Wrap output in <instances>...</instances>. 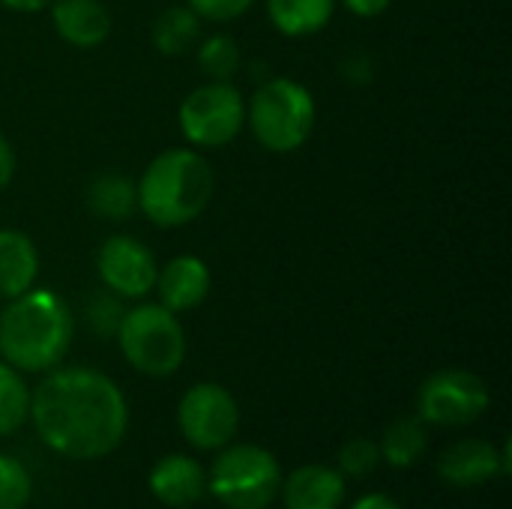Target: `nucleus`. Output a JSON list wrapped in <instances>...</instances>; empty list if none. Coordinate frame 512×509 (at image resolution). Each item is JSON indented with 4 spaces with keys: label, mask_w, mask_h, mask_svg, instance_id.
<instances>
[{
    "label": "nucleus",
    "mask_w": 512,
    "mask_h": 509,
    "mask_svg": "<svg viewBox=\"0 0 512 509\" xmlns=\"http://www.w3.org/2000/svg\"><path fill=\"white\" fill-rule=\"evenodd\" d=\"M30 420L48 450L90 462L114 453L129 429L120 387L84 366L51 369L30 393Z\"/></svg>",
    "instance_id": "nucleus-1"
},
{
    "label": "nucleus",
    "mask_w": 512,
    "mask_h": 509,
    "mask_svg": "<svg viewBox=\"0 0 512 509\" xmlns=\"http://www.w3.org/2000/svg\"><path fill=\"white\" fill-rule=\"evenodd\" d=\"M75 336L69 303L51 288H30L0 312V357L18 372H51Z\"/></svg>",
    "instance_id": "nucleus-2"
},
{
    "label": "nucleus",
    "mask_w": 512,
    "mask_h": 509,
    "mask_svg": "<svg viewBox=\"0 0 512 509\" xmlns=\"http://www.w3.org/2000/svg\"><path fill=\"white\" fill-rule=\"evenodd\" d=\"M135 192L138 210L156 228H183L210 207L216 177L198 150L171 147L147 162Z\"/></svg>",
    "instance_id": "nucleus-3"
},
{
    "label": "nucleus",
    "mask_w": 512,
    "mask_h": 509,
    "mask_svg": "<svg viewBox=\"0 0 512 509\" xmlns=\"http://www.w3.org/2000/svg\"><path fill=\"white\" fill-rule=\"evenodd\" d=\"M315 120V96L294 78H270L246 102V123L255 141L270 153L300 150L312 138Z\"/></svg>",
    "instance_id": "nucleus-4"
},
{
    "label": "nucleus",
    "mask_w": 512,
    "mask_h": 509,
    "mask_svg": "<svg viewBox=\"0 0 512 509\" xmlns=\"http://www.w3.org/2000/svg\"><path fill=\"white\" fill-rule=\"evenodd\" d=\"M117 342L132 369L150 378L174 375L186 360V333L177 312L162 303H141L123 312L117 327Z\"/></svg>",
    "instance_id": "nucleus-5"
},
{
    "label": "nucleus",
    "mask_w": 512,
    "mask_h": 509,
    "mask_svg": "<svg viewBox=\"0 0 512 509\" xmlns=\"http://www.w3.org/2000/svg\"><path fill=\"white\" fill-rule=\"evenodd\" d=\"M282 471L270 450L258 444H237L216 456L207 489L228 509H267L279 498Z\"/></svg>",
    "instance_id": "nucleus-6"
},
{
    "label": "nucleus",
    "mask_w": 512,
    "mask_h": 509,
    "mask_svg": "<svg viewBox=\"0 0 512 509\" xmlns=\"http://www.w3.org/2000/svg\"><path fill=\"white\" fill-rule=\"evenodd\" d=\"M177 123L192 147H225L246 126V99L231 81H207L180 102Z\"/></svg>",
    "instance_id": "nucleus-7"
},
{
    "label": "nucleus",
    "mask_w": 512,
    "mask_h": 509,
    "mask_svg": "<svg viewBox=\"0 0 512 509\" xmlns=\"http://www.w3.org/2000/svg\"><path fill=\"white\" fill-rule=\"evenodd\" d=\"M489 387L468 369H441L420 384L417 417L429 426L459 429L477 423L489 411Z\"/></svg>",
    "instance_id": "nucleus-8"
},
{
    "label": "nucleus",
    "mask_w": 512,
    "mask_h": 509,
    "mask_svg": "<svg viewBox=\"0 0 512 509\" xmlns=\"http://www.w3.org/2000/svg\"><path fill=\"white\" fill-rule=\"evenodd\" d=\"M180 435L198 450H222L231 444L240 426V408L231 390L204 381L183 393L177 408Z\"/></svg>",
    "instance_id": "nucleus-9"
},
{
    "label": "nucleus",
    "mask_w": 512,
    "mask_h": 509,
    "mask_svg": "<svg viewBox=\"0 0 512 509\" xmlns=\"http://www.w3.org/2000/svg\"><path fill=\"white\" fill-rule=\"evenodd\" d=\"M156 255L129 234L108 237L96 252V273L102 285L126 300H144L156 285Z\"/></svg>",
    "instance_id": "nucleus-10"
},
{
    "label": "nucleus",
    "mask_w": 512,
    "mask_h": 509,
    "mask_svg": "<svg viewBox=\"0 0 512 509\" xmlns=\"http://www.w3.org/2000/svg\"><path fill=\"white\" fill-rule=\"evenodd\" d=\"M159 303L171 312H189L210 297L213 276L204 258L198 255H177L165 267L156 270Z\"/></svg>",
    "instance_id": "nucleus-11"
},
{
    "label": "nucleus",
    "mask_w": 512,
    "mask_h": 509,
    "mask_svg": "<svg viewBox=\"0 0 512 509\" xmlns=\"http://www.w3.org/2000/svg\"><path fill=\"white\" fill-rule=\"evenodd\" d=\"M54 33L72 48H96L111 36V12L102 0H51Z\"/></svg>",
    "instance_id": "nucleus-12"
},
{
    "label": "nucleus",
    "mask_w": 512,
    "mask_h": 509,
    "mask_svg": "<svg viewBox=\"0 0 512 509\" xmlns=\"http://www.w3.org/2000/svg\"><path fill=\"white\" fill-rule=\"evenodd\" d=\"M438 474L459 489L483 486L501 477V450L483 438H465L444 450L438 459Z\"/></svg>",
    "instance_id": "nucleus-13"
},
{
    "label": "nucleus",
    "mask_w": 512,
    "mask_h": 509,
    "mask_svg": "<svg viewBox=\"0 0 512 509\" xmlns=\"http://www.w3.org/2000/svg\"><path fill=\"white\" fill-rule=\"evenodd\" d=\"M285 509H339L345 501V477L339 468L303 465L279 486Z\"/></svg>",
    "instance_id": "nucleus-14"
},
{
    "label": "nucleus",
    "mask_w": 512,
    "mask_h": 509,
    "mask_svg": "<svg viewBox=\"0 0 512 509\" xmlns=\"http://www.w3.org/2000/svg\"><path fill=\"white\" fill-rule=\"evenodd\" d=\"M207 489V474L192 456H165L150 471V492L165 507H192Z\"/></svg>",
    "instance_id": "nucleus-15"
},
{
    "label": "nucleus",
    "mask_w": 512,
    "mask_h": 509,
    "mask_svg": "<svg viewBox=\"0 0 512 509\" xmlns=\"http://www.w3.org/2000/svg\"><path fill=\"white\" fill-rule=\"evenodd\" d=\"M39 249L30 234L18 228H0V297H21L36 285Z\"/></svg>",
    "instance_id": "nucleus-16"
},
{
    "label": "nucleus",
    "mask_w": 512,
    "mask_h": 509,
    "mask_svg": "<svg viewBox=\"0 0 512 509\" xmlns=\"http://www.w3.org/2000/svg\"><path fill=\"white\" fill-rule=\"evenodd\" d=\"M336 12V0H267V15L282 36L306 39L321 33Z\"/></svg>",
    "instance_id": "nucleus-17"
},
{
    "label": "nucleus",
    "mask_w": 512,
    "mask_h": 509,
    "mask_svg": "<svg viewBox=\"0 0 512 509\" xmlns=\"http://www.w3.org/2000/svg\"><path fill=\"white\" fill-rule=\"evenodd\" d=\"M87 207L108 222H123L138 210L135 183L120 171H102L87 186Z\"/></svg>",
    "instance_id": "nucleus-18"
},
{
    "label": "nucleus",
    "mask_w": 512,
    "mask_h": 509,
    "mask_svg": "<svg viewBox=\"0 0 512 509\" xmlns=\"http://www.w3.org/2000/svg\"><path fill=\"white\" fill-rule=\"evenodd\" d=\"M201 39V18L189 6H168L150 27V42L159 54L177 57L195 48Z\"/></svg>",
    "instance_id": "nucleus-19"
},
{
    "label": "nucleus",
    "mask_w": 512,
    "mask_h": 509,
    "mask_svg": "<svg viewBox=\"0 0 512 509\" xmlns=\"http://www.w3.org/2000/svg\"><path fill=\"white\" fill-rule=\"evenodd\" d=\"M429 447V432H426V423L420 417H402L396 420L393 426H387L378 450H381V459L399 471L417 465L423 459Z\"/></svg>",
    "instance_id": "nucleus-20"
},
{
    "label": "nucleus",
    "mask_w": 512,
    "mask_h": 509,
    "mask_svg": "<svg viewBox=\"0 0 512 509\" xmlns=\"http://www.w3.org/2000/svg\"><path fill=\"white\" fill-rule=\"evenodd\" d=\"M30 420V387L21 372L0 360V438L18 432Z\"/></svg>",
    "instance_id": "nucleus-21"
},
{
    "label": "nucleus",
    "mask_w": 512,
    "mask_h": 509,
    "mask_svg": "<svg viewBox=\"0 0 512 509\" xmlns=\"http://www.w3.org/2000/svg\"><path fill=\"white\" fill-rule=\"evenodd\" d=\"M198 66L210 81H231L240 69V45L228 33L198 39Z\"/></svg>",
    "instance_id": "nucleus-22"
},
{
    "label": "nucleus",
    "mask_w": 512,
    "mask_h": 509,
    "mask_svg": "<svg viewBox=\"0 0 512 509\" xmlns=\"http://www.w3.org/2000/svg\"><path fill=\"white\" fill-rule=\"evenodd\" d=\"M30 498H33L30 471L18 459L0 453V509H24Z\"/></svg>",
    "instance_id": "nucleus-23"
},
{
    "label": "nucleus",
    "mask_w": 512,
    "mask_h": 509,
    "mask_svg": "<svg viewBox=\"0 0 512 509\" xmlns=\"http://www.w3.org/2000/svg\"><path fill=\"white\" fill-rule=\"evenodd\" d=\"M378 462H381V450L369 438H354L339 453L342 477H366V474H372L378 468Z\"/></svg>",
    "instance_id": "nucleus-24"
},
{
    "label": "nucleus",
    "mask_w": 512,
    "mask_h": 509,
    "mask_svg": "<svg viewBox=\"0 0 512 509\" xmlns=\"http://www.w3.org/2000/svg\"><path fill=\"white\" fill-rule=\"evenodd\" d=\"M123 312H126V309L120 306V297H117V294H111V291L96 294V297L90 300V309H87V315H90V327H93L99 336L117 333Z\"/></svg>",
    "instance_id": "nucleus-25"
},
{
    "label": "nucleus",
    "mask_w": 512,
    "mask_h": 509,
    "mask_svg": "<svg viewBox=\"0 0 512 509\" xmlns=\"http://www.w3.org/2000/svg\"><path fill=\"white\" fill-rule=\"evenodd\" d=\"M255 0H186L201 21H234L252 9Z\"/></svg>",
    "instance_id": "nucleus-26"
},
{
    "label": "nucleus",
    "mask_w": 512,
    "mask_h": 509,
    "mask_svg": "<svg viewBox=\"0 0 512 509\" xmlns=\"http://www.w3.org/2000/svg\"><path fill=\"white\" fill-rule=\"evenodd\" d=\"M336 3H342L357 18H378L393 6V0H336Z\"/></svg>",
    "instance_id": "nucleus-27"
},
{
    "label": "nucleus",
    "mask_w": 512,
    "mask_h": 509,
    "mask_svg": "<svg viewBox=\"0 0 512 509\" xmlns=\"http://www.w3.org/2000/svg\"><path fill=\"white\" fill-rule=\"evenodd\" d=\"M15 168H18V159H15V147L12 141L0 132V189H6L15 177Z\"/></svg>",
    "instance_id": "nucleus-28"
},
{
    "label": "nucleus",
    "mask_w": 512,
    "mask_h": 509,
    "mask_svg": "<svg viewBox=\"0 0 512 509\" xmlns=\"http://www.w3.org/2000/svg\"><path fill=\"white\" fill-rule=\"evenodd\" d=\"M351 509H402L390 495H366V498H360V501H354V507Z\"/></svg>",
    "instance_id": "nucleus-29"
},
{
    "label": "nucleus",
    "mask_w": 512,
    "mask_h": 509,
    "mask_svg": "<svg viewBox=\"0 0 512 509\" xmlns=\"http://www.w3.org/2000/svg\"><path fill=\"white\" fill-rule=\"evenodd\" d=\"M0 6H6V9H12V12H42V9H48L51 6V0H0Z\"/></svg>",
    "instance_id": "nucleus-30"
}]
</instances>
